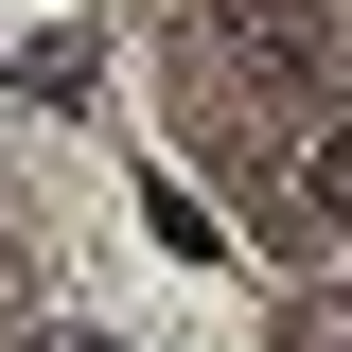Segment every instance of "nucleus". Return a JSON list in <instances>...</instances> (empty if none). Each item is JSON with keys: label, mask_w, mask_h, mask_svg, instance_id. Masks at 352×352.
Segmentation results:
<instances>
[{"label": "nucleus", "mask_w": 352, "mask_h": 352, "mask_svg": "<svg viewBox=\"0 0 352 352\" xmlns=\"http://www.w3.org/2000/svg\"><path fill=\"white\" fill-rule=\"evenodd\" d=\"M300 212H317V229H352V124H317V159H300Z\"/></svg>", "instance_id": "nucleus-1"}, {"label": "nucleus", "mask_w": 352, "mask_h": 352, "mask_svg": "<svg viewBox=\"0 0 352 352\" xmlns=\"http://www.w3.org/2000/svg\"><path fill=\"white\" fill-rule=\"evenodd\" d=\"M36 352H106V335H36Z\"/></svg>", "instance_id": "nucleus-2"}]
</instances>
